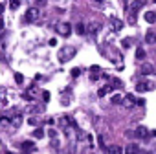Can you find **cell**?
<instances>
[{"label":"cell","mask_w":156,"mask_h":154,"mask_svg":"<svg viewBox=\"0 0 156 154\" xmlns=\"http://www.w3.org/2000/svg\"><path fill=\"white\" fill-rule=\"evenodd\" d=\"M75 53H77V50H75L73 46H64V48H61V50H59L57 59H59V62H62V64H64V62H68Z\"/></svg>","instance_id":"6da1fadb"},{"label":"cell","mask_w":156,"mask_h":154,"mask_svg":"<svg viewBox=\"0 0 156 154\" xmlns=\"http://www.w3.org/2000/svg\"><path fill=\"white\" fill-rule=\"evenodd\" d=\"M41 15H42V13H41L39 8H35V6H33V8H28V11H26V20H28V22H37V20L41 19Z\"/></svg>","instance_id":"7a4b0ae2"},{"label":"cell","mask_w":156,"mask_h":154,"mask_svg":"<svg viewBox=\"0 0 156 154\" xmlns=\"http://www.w3.org/2000/svg\"><path fill=\"white\" fill-rule=\"evenodd\" d=\"M57 31H59V35H62V37H70V33H72V24H70V22H62V24L57 26Z\"/></svg>","instance_id":"3957f363"},{"label":"cell","mask_w":156,"mask_h":154,"mask_svg":"<svg viewBox=\"0 0 156 154\" xmlns=\"http://www.w3.org/2000/svg\"><path fill=\"white\" fill-rule=\"evenodd\" d=\"M152 88H154V85L152 83H147V81H141V83L136 85V90L138 92H147V90H152Z\"/></svg>","instance_id":"277c9868"},{"label":"cell","mask_w":156,"mask_h":154,"mask_svg":"<svg viewBox=\"0 0 156 154\" xmlns=\"http://www.w3.org/2000/svg\"><path fill=\"white\" fill-rule=\"evenodd\" d=\"M110 24H112V31H121L123 30V20H119L116 17L110 19Z\"/></svg>","instance_id":"5b68a950"},{"label":"cell","mask_w":156,"mask_h":154,"mask_svg":"<svg viewBox=\"0 0 156 154\" xmlns=\"http://www.w3.org/2000/svg\"><path fill=\"white\" fill-rule=\"evenodd\" d=\"M123 101H125V103H123V107H125V108H132V107L136 105V97H134L132 94H127Z\"/></svg>","instance_id":"8992f818"},{"label":"cell","mask_w":156,"mask_h":154,"mask_svg":"<svg viewBox=\"0 0 156 154\" xmlns=\"http://www.w3.org/2000/svg\"><path fill=\"white\" fill-rule=\"evenodd\" d=\"M149 134H151V132H149L145 127H138V128H136V132H134V136H136V138H141V139H145Z\"/></svg>","instance_id":"52a82bcc"},{"label":"cell","mask_w":156,"mask_h":154,"mask_svg":"<svg viewBox=\"0 0 156 154\" xmlns=\"http://www.w3.org/2000/svg\"><path fill=\"white\" fill-rule=\"evenodd\" d=\"M143 19H145L147 24H156V11H147L143 15Z\"/></svg>","instance_id":"ba28073f"},{"label":"cell","mask_w":156,"mask_h":154,"mask_svg":"<svg viewBox=\"0 0 156 154\" xmlns=\"http://www.w3.org/2000/svg\"><path fill=\"white\" fill-rule=\"evenodd\" d=\"M105 152H108V154H121L123 149L118 147V145H107V147H105Z\"/></svg>","instance_id":"9c48e42d"},{"label":"cell","mask_w":156,"mask_h":154,"mask_svg":"<svg viewBox=\"0 0 156 154\" xmlns=\"http://www.w3.org/2000/svg\"><path fill=\"white\" fill-rule=\"evenodd\" d=\"M145 42H147V44H154V42H156V31L149 30V31L145 33Z\"/></svg>","instance_id":"30bf717a"},{"label":"cell","mask_w":156,"mask_h":154,"mask_svg":"<svg viewBox=\"0 0 156 154\" xmlns=\"http://www.w3.org/2000/svg\"><path fill=\"white\" fill-rule=\"evenodd\" d=\"M138 152H140V145H136V143H130L125 149V154H138Z\"/></svg>","instance_id":"8fae6325"},{"label":"cell","mask_w":156,"mask_h":154,"mask_svg":"<svg viewBox=\"0 0 156 154\" xmlns=\"http://www.w3.org/2000/svg\"><path fill=\"white\" fill-rule=\"evenodd\" d=\"M20 149H22L24 152H28V150L31 152V150H35V143H33V141H24V143L20 145Z\"/></svg>","instance_id":"7c38bea8"},{"label":"cell","mask_w":156,"mask_h":154,"mask_svg":"<svg viewBox=\"0 0 156 154\" xmlns=\"http://www.w3.org/2000/svg\"><path fill=\"white\" fill-rule=\"evenodd\" d=\"M75 33H77V35H87V26H85L83 22L75 24Z\"/></svg>","instance_id":"4fadbf2b"},{"label":"cell","mask_w":156,"mask_h":154,"mask_svg":"<svg viewBox=\"0 0 156 154\" xmlns=\"http://www.w3.org/2000/svg\"><path fill=\"white\" fill-rule=\"evenodd\" d=\"M140 72H141L143 75H149V73H154V66H152V64H143Z\"/></svg>","instance_id":"5bb4252c"},{"label":"cell","mask_w":156,"mask_h":154,"mask_svg":"<svg viewBox=\"0 0 156 154\" xmlns=\"http://www.w3.org/2000/svg\"><path fill=\"white\" fill-rule=\"evenodd\" d=\"M9 125H11V119L8 116H0V128H6Z\"/></svg>","instance_id":"9a60e30c"},{"label":"cell","mask_w":156,"mask_h":154,"mask_svg":"<svg viewBox=\"0 0 156 154\" xmlns=\"http://www.w3.org/2000/svg\"><path fill=\"white\" fill-rule=\"evenodd\" d=\"M110 90H112V86H110V85H107V86H103V88H99V90H98V96H99V97H105Z\"/></svg>","instance_id":"2e32d148"},{"label":"cell","mask_w":156,"mask_h":154,"mask_svg":"<svg viewBox=\"0 0 156 154\" xmlns=\"http://www.w3.org/2000/svg\"><path fill=\"white\" fill-rule=\"evenodd\" d=\"M20 125H22V116H15V117H11V127L19 128Z\"/></svg>","instance_id":"e0dca14e"},{"label":"cell","mask_w":156,"mask_h":154,"mask_svg":"<svg viewBox=\"0 0 156 154\" xmlns=\"http://www.w3.org/2000/svg\"><path fill=\"white\" fill-rule=\"evenodd\" d=\"M127 20H129V24H136V20H138V17H136V11H129V15H127Z\"/></svg>","instance_id":"ac0fdd59"},{"label":"cell","mask_w":156,"mask_h":154,"mask_svg":"<svg viewBox=\"0 0 156 154\" xmlns=\"http://www.w3.org/2000/svg\"><path fill=\"white\" fill-rule=\"evenodd\" d=\"M136 59H138V61H143V59H145V50H143L141 46L136 48Z\"/></svg>","instance_id":"d6986e66"},{"label":"cell","mask_w":156,"mask_h":154,"mask_svg":"<svg viewBox=\"0 0 156 154\" xmlns=\"http://www.w3.org/2000/svg\"><path fill=\"white\" fill-rule=\"evenodd\" d=\"M112 103H114V105H121V103H123V96H121V94H114V96H112Z\"/></svg>","instance_id":"ffe728a7"},{"label":"cell","mask_w":156,"mask_h":154,"mask_svg":"<svg viewBox=\"0 0 156 154\" xmlns=\"http://www.w3.org/2000/svg\"><path fill=\"white\" fill-rule=\"evenodd\" d=\"M90 72H92V81H98V73H99V66H92L90 68Z\"/></svg>","instance_id":"44dd1931"},{"label":"cell","mask_w":156,"mask_h":154,"mask_svg":"<svg viewBox=\"0 0 156 154\" xmlns=\"http://www.w3.org/2000/svg\"><path fill=\"white\" fill-rule=\"evenodd\" d=\"M132 42H134V40H132L130 37H125V39L121 40V46H123V48L127 50V48H130V44H132Z\"/></svg>","instance_id":"7402d4cb"},{"label":"cell","mask_w":156,"mask_h":154,"mask_svg":"<svg viewBox=\"0 0 156 154\" xmlns=\"http://www.w3.org/2000/svg\"><path fill=\"white\" fill-rule=\"evenodd\" d=\"M33 138H35V139L44 138V130H42V128H35V130H33Z\"/></svg>","instance_id":"603a6c76"},{"label":"cell","mask_w":156,"mask_h":154,"mask_svg":"<svg viewBox=\"0 0 156 154\" xmlns=\"http://www.w3.org/2000/svg\"><path fill=\"white\" fill-rule=\"evenodd\" d=\"M70 73H72V77H79L81 75V68H72Z\"/></svg>","instance_id":"cb8c5ba5"},{"label":"cell","mask_w":156,"mask_h":154,"mask_svg":"<svg viewBox=\"0 0 156 154\" xmlns=\"http://www.w3.org/2000/svg\"><path fill=\"white\" fill-rule=\"evenodd\" d=\"M121 86H123V83L119 79H112V88H121Z\"/></svg>","instance_id":"d4e9b609"},{"label":"cell","mask_w":156,"mask_h":154,"mask_svg":"<svg viewBox=\"0 0 156 154\" xmlns=\"http://www.w3.org/2000/svg\"><path fill=\"white\" fill-rule=\"evenodd\" d=\"M48 136H50V138H51V139L55 141V139H57V130H53V128H50V130H48Z\"/></svg>","instance_id":"484cf974"},{"label":"cell","mask_w":156,"mask_h":154,"mask_svg":"<svg viewBox=\"0 0 156 154\" xmlns=\"http://www.w3.org/2000/svg\"><path fill=\"white\" fill-rule=\"evenodd\" d=\"M15 81H17L19 85H22V83H24V77H22V73H15Z\"/></svg>","instance_id":"4316f807"},{"label":"cell","mask_w":156,"mask_h":154,"mask_svg":"<svg viewBox=\"0 0 156 154\" xmlns=\"http://www.w3.org/2000/svg\"><path fill=\"white\" fill-rule=\"evenodd\" d=\"M88 31H90L92 35H96V31H98V24H90V26H88Z\"/></svg>","instance_id":"83f0119b"},{"label":"cell","mask_w":156,"mask_h":154,"mask_svg":"<svg viewBox=\"0 0 156 154\" xmlns=\"http://www.w3.org/2000/svg\"><path fill=\"white\" fill-rule=\"evenodd\" d=\"M19 6H20V2H19V0H13V2H9V8H11V9H17Z\"/></svg>","instance_id":"f1b7e54d"},{"label":"cell","mask_w":156,"mask_h":154,"mask_svg":"<svg viewBox=\"0 0 156 154\" xmlns=\"http://www.w3.org/2000/svg\"><path fill=\"white\" fill-rule=\"evenodd\" d=\"M42 99H44V103H48L50 101V92H42Z\"/></svg>","instance_id":"f546056e"},{"label":"cell","mask_w":156,"mask_h":154,"mask_svg":"<svg viewBox=\"0 0 156 154\" xmlns=\"http://www.w3.org/2000/svg\"><path fill=\"white\" fill-rule=\"evenodd\" d=\"M28 123H30V125H33V127H35V125H37V117H30V119H28Z\"/></svg>","instance_id":"4dcf8cb0"},{"label":"cell","mask_w":156,"mask_h":154,"mask_svg":"<svg viewBox=\"0 0 156 154\" xmlns=\"http://www.w3.org/2000/svg\"><path fill=\"white\" fill-rule=\"evenodd\" d=\"M136 105H140V107H143V105H145V99H136Z\"/></svg>","instance_id":"1f68e13d"},{"label":"cell","mask_w":156,"mask_h":154,"mask_svg":"<svg viewBox=\"0 0 156 154\" xmlns=\"http://www.w3.org/2000/svg\"><path fill=\"white\" fill-rule=\"evenodd\" d=\"M50 46H57V39H50Z\"/></svg>","instance_id":"d6a6232c"},{"label":"cell","mask_w":156,"mask_h":154,"mask_svg":"<svg viewBox=\"0 0 156 154\" xmlns=\"http://www.w3.org/2000/svg\"><path fill=\"white\" fill-rule=\"evenodd\" d=\"M4 8H6V4H4V2H0V13L4 11Z\"/></svg>","instance_id":"836d02e7"},{"label":"cell","mask_w":156,"mask_h":154,"mask_svg":"<svg viewBox=\"0 0 156 154\" xmlns=\"http://www.w3.org/2000/svg\"><path fill=\"white\" fill-rule=\"evenodd\" d=\"M2 30H4V20L0 19V31H2Z\"/></svg>","instance_id":"e575fe53"}]
</instances>
